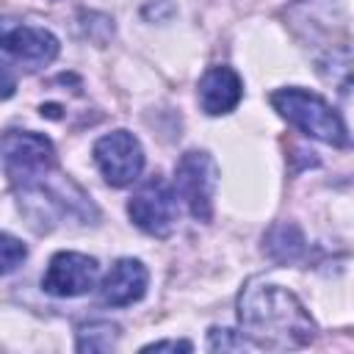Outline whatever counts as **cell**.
I'll return each mask as SVG.
<instances>
[{
  "label": "cell",
  "instance_id": "6da1fadb",
  "mask_svg": "<svg viewBox=\"0 0 354 354\" xmlns=\"http://www.w3.org/2000/svg\"><path fill=\"white\" fill-rule=\"evenodd\" d=\"M241 332L260 348H301L315 337V324L304 304L279 285L249 279L238 293Z\"/></svg>",
  "mask_w": 354,
  "mask_h": 354
},
{
  "label": "cell",
  "instance_id": "7a4b0ae2",
  "mask_svg": "<svg viewBox=\"0 0 354 354\" xmlns=\"http://www.w3.org/2000/svg\"><path fill=\"white\" fill-rule=\"evenodd\" d=\"M271 105L282 119H288L310 138H318L332 147H348V133L343 119L318 94L304 88H279L271 94Z\"/></svg>",
  "mask_w": 354,
  "mask_h": 354
},
{
  "label": "cell",
  "instance_id": "3957f363",
  "mask_svg": "<svg viewBox=\"0 0 354 354\" xmlns=\"http://www.w3.org/2000/svg\"><path fill=\"white\" fill-rule=\"evenodd\" d=\"M0 160L14 188L50 171L55 163V149L50 138L33 130H8L0 136Z\"/></svg>",
  "mask_w": 354,
  "mask_h": 354
},
{
  "label": "cell",
  "instance_id": "277c9868",
  "mask_svg": "<svg viewBox=\"0 0 354 354\" xmlns=\"http://www.w3.org/2000/svg\"><path fill=\"white\" fill-rule=\"evenodd\" d=\"M218 185V166L202 149H188L174 166V194L188 205L191 216L210 221L213 194Z\"/></svg>",
  "mask_w": 354,
  "mask_h": 354
},
{
  "label": "cell",
  "instance_id": "5b68a950",
  "mask_svg": "<svg viewBox=\"0 0 354 354\" xmlns=\"http://www.w3.org/2000/svg\"><path fill=\"white\" fill-rule=\"evenodd\" d=\"M127 213L138 230L155 238H166L177 224V194L163 177H149L127 202Z\"/></svg>",
  "mask_w": 354,
  "mask_h": 354
},
{
  "label": "cell",
  "instance_id": "8992f818",
  "mask_svg": "<svg viewBox=\"0 0 354 354\" xmlns=\"http://www.w3.org/2000/svg\"><path fill=\"white\" fill-rule=\"evenodd\" d=\"M94 163L102 171L108 185L124 188L138 180L144 169V149L133 133L113 130L94 144Z\"/></svg>",
  "mask_w": 354,
  "mask_h": 354
},
{
  "label": "cell",
  "instance_id": "52a82bcc",
  "mask_svg": "<svg viewBox=\"0 0 354 354\" xmlns=\"http://www.w3.org/2000/svg\"><path fill=\"white\" fill-rule=\"evenodd\" d=\"M97 274H100V266L94 257L80 254V252H58L41 277V288L44 293L58 296V299L83 296L94 288Z\"/></svg>",
  "mask_w": 354,
  "mask_h": 354
},
{
  "label": "cell",
  "instance_id": "ba28073f",
  "mask_svg": "<svg viewBox=\"0 0 354 354\" xmlns=\"http://www.w3.org/2000/svg\"><path fill=\"white\" fill-rule=\"evenodd\" d=\"M0 47L11 53L17 61L41 66L50 64L58 55V39L33 25H14V22H0Z\"/></svg>",
  "mask_w": 354,
  "mask_h": 354
},
{
  "label": "cell",
  "instance_id": "9c48e42d",
  "mask_svg": "<svg viewBox=\"0 0 354 354\" xmlns=\"http://www.w3.org/2000/svg\"><path fill=\"white\" fill-rule=\"evenodd\" d=\"M147 268L141 260L136 257H122L111 266V271L102 279V301L111 307H127L133 301H138L147 293Z\"/></svg>",
  "mask_w": 354,
  "mask_h": 354
},
{
  "label": "cell",
  "instance_id": "30bf717a",
  "mask_svg": "<svg viewBox=\"0 0 354 354\" xmlns=\"http://www.w3.org/2000/svg\"><path fill=\"white\" fill-rule=\"evenodd\" d=\"M243 97V83L235 69L230 66H213L199 80V105L210 116L230 113Z\"/></svg>",
  "mask_w": 354,
  "mask_h": 354
},
{
  "label": "cell",
  "instance_id": "8fae6325",
  "mask_svg": "<svg viewBox=\"0 0 354 354\" xmlns=\"http://www.w3.org/2000/svg\"><path fill=\"white\" fill-rule=\"evenodd\" d=\"M301 249H304V238L293 224H277L266 235V252L279 263L296 260L301 254Z\"/></svg>",
  "mask_w": 354,
  "mask_h": 354
},
{
  "label": "cell",
  "instance_id": "7c38bea8",
  "mask_svg": "<svg viewBox=\"0 0 354 354\" xmlns=\"http://www.w3.org/2000/svg\"><path fill=\"white\" fill-rule=\"evenodd\" d=\"M119 326L108 321H91L77 329V351H111L116 346Z\"/></svg>",
  "mask_w": 354,
  "mask_h": 354
},
{
  "label": "cell",
  "instance_id": "4fadbf2b",
  "mask_svg": "<svg viewBox=\"0 0 354 354\" xmlns=\"http://www.w3.org/2000/svg\"><path fill=\"white\" fill-rule=\"evenodd\" d=\"M25 254H28V249L19 238L0 232V274H11L17 266H22Z\"/></svg>",
  "mask_w": 354,
  "mask_h": 354
},
{
  "label": "cell",
  "instance_id": "5bb4252c",
  "mask_svg": "<svg viewBox=\"0 0 354 354\" xmlns=\"http://www.w3.org/2000/svg\"><path fill=\"white\" fill-rule=\"evenodd\" d=\"M210 351H235V348H243V337H235V332L230 329H210V343H207Z\"/></svg>",
  "mask_w": 354,
  "mask_h": 354
},
{
  "label": "cell",
  "instance_id": "9a60e30c",
  "mask_svg": "<svg viewBox=\"0 0 354 354\" xmlns=\"http://www.w3.org/2000/svg\"><path fill=\"white\" fill-rule=\"evenodd\" d=\"M14 91H17V77H14L11 66L0 61V100H8Z\"/></svg>",
  "mask_w": 354,
  "mask_h": 354
},
{
  "label": "cell",
  "instance_id": "2e32d148",
  "mask_svg": "<svg viewBox=\"0 0 354 354\" xmlns=\"http://www.w3.org/2000/svg\"><path fill=\"white\" fill-rule=\"evenodd\" d=\"M141 351H191V343L188 340H158V343L144 346Z\"/></svg>",
  "mask_w": 354,
  "mask_h": 354
}]
</instances>
